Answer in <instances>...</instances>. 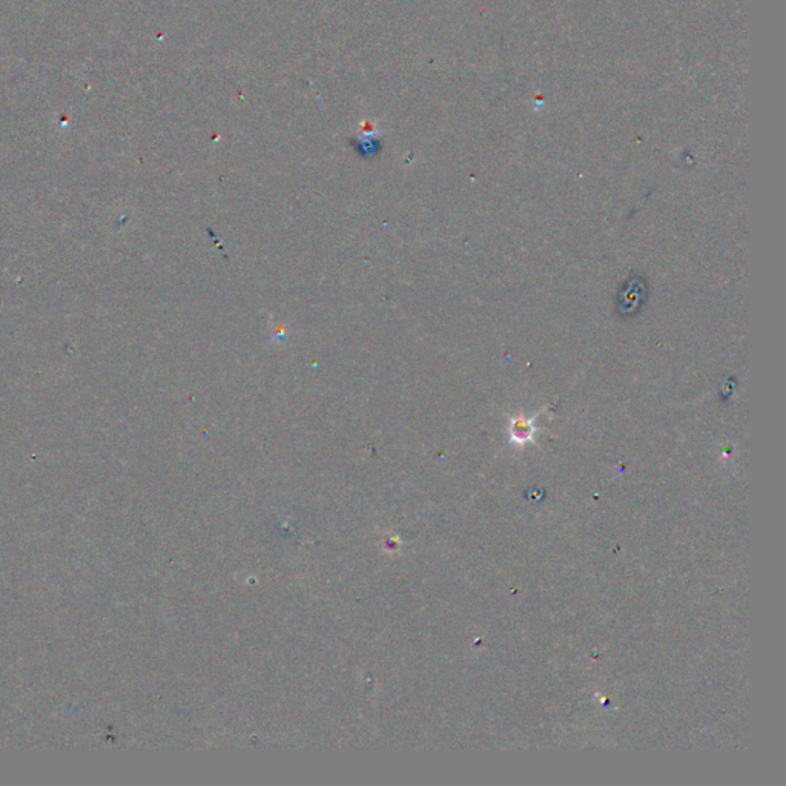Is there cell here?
<instances>
[{"instance_id": "cell-1", "label": "cell", "mask_w": 786, "mask_h": 786, "mask_svg": "<svg viewBox=\"0 0 786 786\" xmlns=\"http://www.w3.org/2000/svg\"><path fill=\"white\" fill-rule=\"evenodd\" d=\"M530 435H532V428L528 424H516L513 428V436L516 441H527Z\"/></svg>"}]
</instances>
